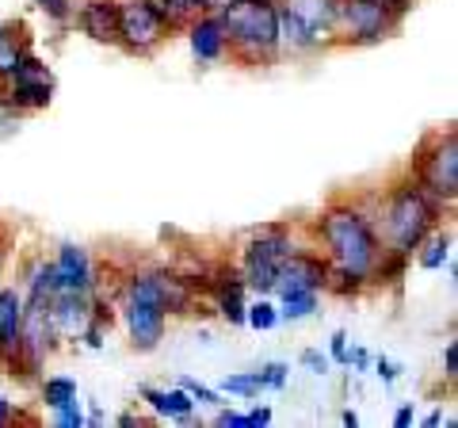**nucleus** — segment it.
Segmentation results:
<instances>
[{
	"label": "nucleus",
	"mask_w": 458,
	"mask_h": 428,
	"mask_svg": "<svg viewBox=\"0 0 458 428\" xmlns=\"http://www.w3.org/2000/svg\"><path fill=\"white\" fill-rule=\"evenodd\" d=\"M54 276H57V287H62V291H84V295L96 291L92 256H89V249H81V245H62V249H57Z\"/></svg>",
	"instance_id": "obj_13"
},
{
	"label": "nucleus",
	"mask_w": 458,
	"mask_h": 428,
	"mask_svg": "<svg viewBox=\"0 0 458 428\" xmlns=\"http://www.w3.org/2000/svg\"><path fill=\"white\" fill-rule=\"evenodd\" d=\"M318 303H321V291H286L279 295V306H276L279 321H302L318 310Z\"/></svg>",
	"instance_id": "obj_19"
},
{
	"label": "nucleus",
	"mask_w": 458,
	"mask_h": 428,
	"mask_svg": "<svg viewBox=\"0 0 458 428\" xmlns=\"http://www.w3.org/2000/svg\"><path fill=\"white\" fill-rule=\"evenodd\" d=\"M188 35H191V54L199 62H222L225 58V31H222V20L214 16V12L191 16Z\"/></svg>",
	"instance_id": "obj_16"
},
{
	"label": "nucleus",
	"mask_w": 458,
	"mask_h": 428,
	"mask_svg": "<svg viewBox=\"0 0 458 428\" xmlns=\"http://www.w3.org/2000/svg\"><path fill=\"white\" fill-rule=\"evenodd\" d=\"M77 398V382L65 379V375H54V379H42V402L47 409H62L65 402H73Z\"/></svg>",
	"instance_id": "obj_22"
},
{
	"label": "nucleus",
	"mask_w": 458,
	"mask_h": 428,
	"mask_svg": "<svg viewBox=\"0 0 458 428\" xmlns=\"http://www.w3.org/2000/svg\"><path fill=\"white\" fill-rule=\"evenodd\" d=\"M229 4H237V0H203V12H225Z\"/></svg>",
	"instance_id": "obj_38"
},
{
	"label": "nucleus",
	"mask_w": 458,
	"mask_h": 428,
	"mask_svg": "<svg viewBox=\"0 0 458 428\" xmlns=\"http://www.w3.org/2000/svg\"><path fill=\"white\" fill-rule=\"evenodd\" d=\"M172 35V23L153 0H119V47L126 54H153Z\"/></svg>",
	"instance_id": "obj_7"
},
{
	"label": "nucleus",
	"mask_w": 458,
	"mask_h": 428,
	"mask_svg": "<svg viewBox=\"0 0 458 428\" xmlns=\"http://www.w3.org/2000/svg\"><path fill=\"white\" fill-rule=\"evenodd\" d=\"M412 421H417V413H412V406H401V409L394 413V424H397V428H409Z\"/></svg>",
	"instance_id": "obj_37"
},
{
	"label": "nucleus",
	"mask_w": 458,
	"mask_h": 428,
	"mask_svg": "<svg viewBox=\"0 0 458 428\" xmlns=\"http://www.w3.org/2000/svg\"><path fill=\"white\" fill-rule=\"evenodd\" d=\"M23 295L16 287H0V367H12L20 355Z\"/></svg>",
	"instance_id": "obj_14"
},
{
	"label": "nucleus",
	"mask_w": 458,
	"mask_h": 428,
	"mask_svg": "<svg viewBox=\"0 0 458 428\" xmlns=\"http://www.w3.org/2000/svg\"><path fill=\"white\" fill-rule=\"evenodd\" d=\"M54 417H57V424H62V428H84V409H81L77 398H73V402H65L62 409H54Z\"/></svg>",
	"instance_id": "obj_28"
},
{
	"label": "nucleus",
	"mask_w": 458,
	"mask_h": 428,
	"mask_svg": "<svg viewBox=\"0 0 458 428\" xmlns=\"http://www.w3.org/2000/svg\"><path fill=\"white\" fill-rule=\"evenodd\" d=\"M302 364L313 371V375H328V367H333V360H328L325 352H318V348H306L302 352Z\"/></svg>",
	"instance_id": "obj_30"
},
{
	"label": "nucleus",
	"mask_w": 458,
	"mask_h": 428,
	"mask_svg": "<svg viewBox=\"0 0 458 428\" xmlns=\"http://www.w3.org/2000/svg\"><path fill=\"white\" fill-rule=\"evenodd\" d=\"M443 375H447V382L458 379V345H454V340L443 348Z\"/></svg>",
	"instance_id": "obj_32"
},
{
	"label": "nucleus",
	"mask_w": 458,
	"mask_h": 428,
	"mask_svg": "<svg viewBox=\"0 0 458 428\" xmlns=\"http://www.w3.org/2000/svg\"><path fill=\"white\" fill-rule=\"evenodd\" d=\"M245 325H252V330H260V333L276 330V325H279L276 303H267V298H256L252 306H245Z\"/></svg>",
	"instance_id": "obj_24"
},
{
	"label": "nucleus",
	"mask_w": 458,
	"mask_h": 428,
	"mask_svg": "<svg viewBox=\"0 0 458 428\" xmlns=\"http://www.w3.org/2000/svg\"><path fill=\"white\" fill-rule=\"evenodd\" d=\"M409 0H340L336 4V35L355 47L382 42L405 16Z\"/></svg>",
	"instance_id": "obj_5"
},
{
	"label": "nucleus",
	"mask_w": 458,
	"mask_h": 428,
	"mask_svg": "<svg viewBox=\"0 0 458 428\" xmlns=\"http://www.w3.org/2000/svg\"><path fill=\"white\" fill-rule=\"evenodd\" d=\"M260 424H271V409H267V406H260V409L249 413V428H260Z\"/></svg>",
	"instance_id": "obj_36"
},
{
	"label": "nucleus",
	"mask_w": 458,
	"mask_h": 428,
	"mask_svg": "<svg viewBox=\"0 0 458 428\" xmlns=\"http://www.w3.org/2000/svg\"><path fill=\"white\" fill-rule=\"evenodd\" d=\"M0 268H4V249H0Z\"/></svg>",
	"instance_id": "obj_43"
},
{
	"label": "nucleus",
	"mask_w": 458,
	"mask_h": 428,
	"mask_svg": "<svg viewBox=\"0 0 458 428\" xmlns=\"http://www.w3.org/2000/svg\"><path fill=\"white\" fill-rule=\"evenodd\" d=\"M313 230L321 237L328 264L370 283L382 256V241H378V226L370 222L367 210H360L355 203H328Z\"/></svg>",
	"instance_id": "obj_1"
},
{
	"label": "nucleus",
	"mask_w": 458,
	"mask_h": 428,
	"mask_svg": "<svg viewBox=\"0 0 458 428\" xmlns=\"http://www.w3.org/2000/svg\"><path fill=\"white\" fill-rule=\"evenodd\" d=\"M417 256H420V268H428V272H439V268L451 261V234L432 230V234H428V237L420 241Z\"/></svg>",
	"instance_id": "obj_20"
},
{
	"label": "nucleus",
	"mask_w": 458,
	"mask_h": 428,
	"mask_svg": "<svg viewBox=\"0 0 458 428\" xmlns=\"http://www.w3.org/2000/svg\"><path fill=\"white\" fill-rule=\"evenodd\" d=\"M77 27L92 42L104 47H119V0H81V8H73Z\"/></svg>",
	"instance_id": "obj_12"
},
{
	"label": "nucleus",
	"mask_w": 458,
	"mask_h": 428,
	"mask_svg": "<svg viewBox=\"0 0 458 428\" xmlns=\"http://www.w3.org/2000/svg\"><path fill=\"white\" fill-rule=\"evenodd\" d=\"M344 364H348V367H360V371H363V367H370V352H367V348H355V352L348 348V360H344Z\"/></svg>",
	"instance_id": "obj_35"
},
{
	"label": "nucleus",
	"mask_w": 458,
	"mask_h": 428,
	"mask_svg": "<svg viewBox=\"0 0 458 428\" xmlns=\"http://www.w3.org/2000/svg\"><path fill=\"white\" fill-rule=\"evenodd\" d=\"M141 398H146V406L157 413V417H168V421H191V413H195V398L183 387H176V390L146 387Z\"/></svg>",
	"instance_id": "obj_17"
},
{
	"label": "nucleus",
	"mask_w": 458,
	"mask_h": 428,
	"mask_svg": "<svg viewBox=\"0 0 458 428\" xmlns=\"http://www.w3.org/2000/svg\"><path fill=\"white\" fill-rule=\"evenodd\" d=\"M123 321H126V337L138 352H153L165 340V325H168V310L157 295L153 283V268H138L126 276L123 283Z\"/></svg>",
	"instance_id": "obj_4"
},
{
	"label": "nucleus",
	"mask_w": 458,
	"mask_h": 428,
	"mask_svg": "<svg viewBox=\"0 0 458 428\" xmlns=\"http://www.w3.org/2000/svg\"><path fill=\"white\" fill-rule=\"evenodd\" d=\"M27 50H31V42H27V27L23 23H4L0 27V81L12 77V69L23 62Z\"/></svg>",
	"instance_id": "obj_18"
},
{
	"label": "nucleus",
	"mask_w": 458,
	"mask_h": 428,
	"mask_svg": "<svg viewBox=\"0 0 458 428\" xmlns=\"http://www.w3.org/2000/svg\"><path fill=\"white\" fill-rule=\"evenodd\" d=\"M214 424H222V428H249V413L222 409V413H218V421H214Z\"/></svg>",
	"instance_id": "obj_33"
},
{
	"label": "nucleus",
	"mask_w": 458,
	"mask_h": 428,
	"mask_svg": "<svg viewBox=\"0 0 458 428\" xmlns=\"http://www.w3.org/2000/svg\"><path fill=\"white\" fill-rule=\"evenodd\" d=\"M180 387L188 390V394L195 398L199 406H222V394H218V390H210V387H203V382H195V379H183Z\"/></svg>",
	"instance_id": "obj_26"
},
{
	"label": "nucleus",
	"mask_w": 458,
	"mask_h": 428,
	"mask_svg": "<svg viewBox=\"0 0 458 428\" xmlns=\"http://www.w3.org/2000/svg\"><path fill=\"white\" fill-rule=\"evenodd\" d=\"M328 360L333 364L348 360V333H333V340H328Z\"/></svg>",
	"instance_id": "obj_31"
},
{
	"label": "nucleus",
	"mask_w": 458,
	"mask_h": 428,
	"mask_svg": "<svg viewBox=\"0 0 458 428\" xmlns=\"http://www.w3.org/2000/svg\"><path fill=\"white\" fill-rule=\"evenodd\" d=\"M35 4L47 12L50 20H57V23H65L69 16H73V0H35Z\"/></svg>",
	"instance_id": "obj_29"
},
{
	"label": "nucleus",
	"mask_w": 458,
	"mask_h": 428,
	"mask_svg": "<svg viewBox=\"0 0 458 428\" xmlns=\"http://www.w3.org/2000/svg\"><path fill=\"white\" fill-rule=\"evenodd\" d=\"M8 421H12V402L0 394V424H8Z\"/></svg>",
	"instance_id": "obj_39"
},
{
	"label": "nucleus",
	"mask_w": 458,
	"mask_h": 428,
	"mask_svg": "<svg viewBox=\"0 0 458 428\" xmlns=\"http://www.w3.org/2000/svg\"><path fill=\"white\" fill-rule=\"evenodd\" d=\"M344 424H348V428H355V424H360V417H355V413L352 409H344V417H340Z\"/></svg>",
	"instance_id": "obj_42"
},
{
	"label": "nucleus",
	"mask_w": 458,
	"mask_h": 428,
	"mask_svg": "<svg viewBox=\"0 0 458 428\" xmlns=\"http://www.w3.org/2000/svg\"><path fill=\"white\" fill-rule=\"evenodd\" d=\"M222 390L225 394H241V398H256V394L264 390L260 371H249V375H225L222 379Z\"/></svg>",
	"instance_id": "obj_25"
},
{
	"label": "nucleus",
	"mask_w": 458,
	"mask_h": 428,
	"mask_svg": "<svg viewBox=\"0 0 458 428\" xmlns=\"http://www.w3.org/2000/svg\"><path fill=\"white\" fill-rule=\"evenodd\" d=\"M417 180L439 203H454L458 195V134H436L417 157Z\"/></svg>",
	"instance_id": "obj_9"
},
{
	"label": "nucleus",
	"mask_w": 458,
	"mask_h": 428,
	"mask_svg": "<svg viewBox=\"0 0 458 428\" xmlns=\"http://www.w3.org/2000/svg\"><path fill=\"white\" fill-rule=\"evenodd\" d=\"M0 96H4V104L16 111V116L42 111V107H50V99H54V73L27 50L23 62L12 69V77L0 81Z\"/></svg>",
	"instance_id": "obj_8"
},
{
	"label": "nucleus",
	"mask_w": 458,
	"mask_h": 428,
	"mask_svg": "<svg viewBox=\"0 0 458 428\" xmlns=\"http://www.w3.org/2000/svg\"><path fill=\"white\" fill-rule=\"evenodd\" d=\"M50 306V321L57 337H81L92 325V295L84 291H57L47 298Z\"/></svg>",
	"instance_id": "obj_11"
},
{
	"label": "nucleus",
	"mask_w": 458,
	"mask_h": 428,
	"mask_svg": "<svg viewBox=\"0 0 458 428\" xmlns=\"http://www.w3.org/2000/svg\"><path fill=\"white\" fill-rule=\"evenodd\" d=\"M279 4L294 12L298 23L318 39V47L336 35V4L340 0H279Z\"/></svg>",
	"instance_id": "obj_15"
},
{
	"label": "nucleus",
	"mask_w": 458,
	"mask_h": 428,
	"mask_svg": "<svg viewBox=\"0 0 458 428\" xmlns=\"http://www.w3.org/2000/svg\"><path fill=\"white\" fill-rule=\"evenodd\" d=\"M153 4L165 12V20L172 23V31H176V27H188V20L203 12V0H153Z\"/></svg>",
	"instance_id": "obj_23"
},
{
	"label": "nucleus",
	"mask_w": 458,
	"mask_h": 428,
	"mask_svg": "<svg viewBox=\"0 0 458 428\" xmlns=\"http://www.w3.org/2000/svg\"><path fill=\"white\" fill-rule=\"evenodd\" d=\"M294 249V237H291V226H260L252 230L245 241V253H241V276L256 295H271V283H276L279 264L286 261V253Z\"/></svg>",
	"instance_id": "obj_6"
},
{
	"label": "nucleus",
	"mask_w": 458,
	"mask_h": 428,
	"mask_svg": "<svg viewBox=\"0 0 458 428\" xmlns=\"http://www.w3.org/2000/svg\"><path fill=\"white\" fill-rule=\"evenodd\" d=\"M222 20L225 47L233 58L249 65H271L279 58V0H237L225 12H214Z\"/></svg>",
	"instance_id": "obj_3"
},
{
	"label": "nucleus",
	"mask_w": 458,
	"mask_h": 428,
	"mask_svg": "<svg viewBox=\"0 0 458 428\" xmlns=\"http://www.w3.org/2000/svg\"><path fill=\"white\" fill-rule=\"evenodd\" d=\"M443 203L412 176L405 184H394L390 195L382 203V230L378 241H386V253L412 256L420 249V241L439 226Z\"/></svg>",
	"instance_id": "obj_2"
},
{
	"label": "nucleus",
	"mask_w": 458,
	"mask_h": 428,
	"mask_svg": "<svg viewBox=\"0 0 458 428\" xmlns=\"http://www.w3.org/2000/svg\"><path fill=\"white\" fill-rule=\"evenodd\" d=\"M119 424H123V428H134V424H146V421H141L138 413H123V417H119Z\"/></svg>",
	"instance_id": "obj_40"
},
{
	"label": "nucleus",
	"mask_w": 458,
	"mask_h": 428,
	"mask_svg": "<svg viewBox=\"0 0 458 428\" xmlns=\"http://www.w3.org/2000/svg\"><path fill=\"white\" fill-rule=\"evenodd\" d=\"M424 424H428V428H439V424H443V409H436V413H428V417H424Z\"/></svg>",
	"instance_id": "obj_41"
},
{
	"label": "nucleus",
	"mask_w": 458,
	"mask_h": 428,
	"mask_svg": "<svg viewBox=\"0 0 458 428\" xmlns=\"http://www.w3.org/2000/svg\"><path fill=\"white\" fill-rule=\"evenodd\" d=\"M286 364H264L260 367V382H264V390H283L286 387Z\"/></svg>",
	"instance_id": "obj_27"
},
{
	"label": "nucleus",
	"mask_w": 458,
	"mask_h": 428,
	"mask_svg": "<svg viewBox=\"0 0 458 428\" xmlns=\"http://www.w3.org/2000/svg\"><path fill=\"white\" fill-rule=\"evenodd\" d=\"M57 276H54V261H35L27 272V298H50L57 295Z\"/></svg>",
	"instance_id": "obj_21"
},
{
	"label": "nucleus",
	"mask_w": 458,
	"mask_h": 428,
	"mask_svg": "<svg viewBox=\"0 0 458 428\" xmlns=\"http://www.w3.org/2000/svg\"><path fill=\"white\" fill-rule=\"evenodd\" d=\"M325 276H328V261L321 253L310 249H291L286 261L279 264L271 295H286V291H325Z\"/></svg>",
	"instance_id": "obj_10"
},
{
	"label": "nucleus",
	"mask_w": 458,
	"mask_h": 428,
	"mask_svg": "<svg viewBox=\"0 0 458 428\" xmlns=\"http://www.w3.org/2000/svg\"><path fill=\"white\" fill-rule=\"evenodd\" d=\"M375 371H378L382 382H397V375H401V367L394 360H386V355H378V360H375Z\"/></svg>",
	"instance_id": "obj_34"
}]
</instances>
